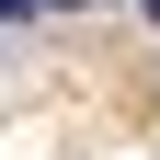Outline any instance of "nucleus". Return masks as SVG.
<instances>
[{
	"instance_id": "f257e3e1",
	"label": "nucleus",
	"mask_w": 160,
	"mask_h": 160,
	"mask_svg": "<svg viewBox=\"0 0 160 160\" xmlns=\"http://www.w3.org/2000/svg\"><path fill=\"white\" fill-rule=\"evenodd\" d=\"M0 23H46V12H34V0H0Z\"/></svg>"
},
{
	"instance_id": "f03ea898",
	"label": "nucleus",
	"mask_w": 160,
	"mask_h": 160,
	"mask_svg": "<svg viewBox=\"0 0 160 160\" xmlns=\"http://www.w3.org/2000/svg\"><path fill=\"white\" fill-rule=\"evenodd\" d=\"M34 12H80V0H34Z\"/></svg>"
},
{
	"instance_id": "20e7f679",
	"label": "nucleus",
	"mask_w": 160,
	"mask_h": 160,
	"mask_svg": "<svg viewBox=\"0 0 160 160\" xmlns=\"http://www.w3.org/2000/svg\"><path fill=\"white\" fill-rule=\"evenodd\" d=\"M80 12H103V0H80Z\"/></svg>"
},
{
	"instance_id": "7ed1b4c3",
	"label": "nucleus",
	"mask_w": 160,
	"mask_h": 160,
	"mask_svg": "<svg viewBox=\"0 0 160 160\" xmlns=\"http://www.w3.org/2000/svg\"><path fill=\"white\" fill-rule=\"evenodd\" d=\"M137 12H149V23H160V0H137Z\"/></svg>"
}]
</instances>
